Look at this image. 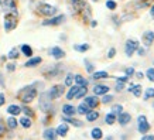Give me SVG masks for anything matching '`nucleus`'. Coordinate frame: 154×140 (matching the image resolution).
I'll use <instances>...</instances> for the list:
<instances>
[{
	"mask_svg": "<svg viewBox=\"0 0 154 140\" xmlns=\"http://www.w3.org/2000/svg\"><path fill=\"white\" fill-rule=\"evenodd\" d=\"M6 123H7V126H9V129H11V130H14L16 127L19 126V120L16 119L14 116H10L7 120H6Z\"/></svg>",
	"mask_w": 154,
	"mask_h": 140,
	"instance_id": "nucleus-31",
	"label": "nucleus"
},
{
	"mask_svg": "<svg viewBox=\"0 0 154 140\" xmlns=\"http://www.w3.org/2000/svg\"><path fill=\"white\" fill-rule=\"evenodd\" d=\"M150 16H151V17H154V5L150 6Z\"/></svg>",
	"mask_w": 154,
	"mask_h": 140,
	"instance_id": "nucleus-57",
	"label": "nucleus"
},
{
	"mask_svg": "<svg viewBox=\"0 0 154 140\" xmlns=\"http://www.w3.org/2000/svg\"><path fill=\"white\" fill-rule=\"evenodd\" d=\"M62 120L66 122V123H71V125H74L75 127H82L84 126V123L81 120H78V119H74L72 116H64L62 117Z\"/></svg>",
	"mask_w": 154,
	"mask_h": 140,
	"instance_id": "nucleus-22",
	"label": "nucleus"
},
{
	"mask_svg": "<svg viewBox=\"0 0 154 140\" xmlns=\"http://www.w3.org/2000/svg\"><path fill=\"white\" fill-rule=\"evenodd\" d=\"M116 55V48H109V52H107V58H113V57Z\"/></svg>",
	"mask_w": 154,
	"mask_h": 140,
	"instance_id": "nucleus-48",
	"label": "nucleus"
},
{
	"mask_svg": "<svg viewBox=\"0 0 154 140\" xmlns=\"http://www.w3.org/2000/svg\"><path fill=\"white\" fill-rule=\"evenodd\" d=\"M130 120H131V115L130 113H127V112H122L116 116V122H119L120 126H126V125H129Z\"/></svg>",
	"mask_w": 154,
	"mask_h": 140,
	"instance_id": "nucleus-11",
	"label": "nucleus"
},
{
	"mask_svg": "<svg viewBox=\"0 0 154 140\" xmlns=\"http://www.w3.org/2000/svg\"><path fill=\"white\" fill-rule=\"evenodd\" d=\"M57 132V136H61V137H65L66 135H68V132H69V126L66 125V122H64V123H61L60 126L55 129Z\"/></svg>",
	"mask_w": 154,
	"mask_h": 140,
	"instance_id": "nucleus-15",
	"label": "nucleus"
},
{
	"mask_svg": "<svg viewBox=\"0 0 154 140\" xmlns=\"http://www.w3.org/2000/svg\"><path fill=\"white\" fill-rule=\"evenodd\" d=\"M48 54H50L52 58H55V60H61V58L65 57V51H64L61 47H52V48H50Z\"/></svg>",
	"mask_w": 154,
	"mask_h": 140,
	"instance_id": "nucleus-14",
	"label": "nucleus"
},
{
	"mask_svg": "<svg viewBox=\"0 0 154 140\" xmlns=\"http://www.w3.org/2000/svg\"><path fill=\"white\" fill-rule=\"evenodd\" d=\"M64 91H65V86H64V85H54V86H51V88L48 89L47 93L51 99H58L62 96Z\"/></svg>",
	"mask_w": 154,
	"mask_h": 140,
	"instance_id": "nucleus-8",
	"label": "nucleus"
},
{
	"mask_svg": "<svg viewBox=\"0 0 154 140\" xmlns=\"http://www.w3.org/2000/svg\"><path fill=\"white\" fill-rule=\"evenodd\" d=\"M20 51L26 57H33V48L30 45H27V44H23V45L20 47Z\"/></svg>",
	"mask_w": 154,
	"mask_h": 140,
	"instance_id": "nucleus-30",
	"label": "nucleus"
},
{
	"mask_svg": "<svg viewBox=\"0 0 154 140\" xmlns=\"http://www.w3.org/2000/svg\"><path fill=\"white\" fill-rule=\"evenodd\" d=\"M89 110H91V107H89L85 102H82V103L79 105V106L76 107V112L79 113V115H86V113H88Z\"/></svg>",
	"mask_w": 154,
	"mask_h": 140,
	"instance_id": "nucleus-32",
	"label": "nucleus"
},
{
	"mask_svg": "<svg viewBox=\"0 0 154 140\" xmlns=\"http://www.w3.org/2000/svg\"><path fill=\"white\" fill-rule=\"evenodd\" d=\"M0 7L5 10L6 13H13V14H17V16H19L14 0H0Z\"/></svg>",
	"mask_w": 154,
	"mask_h": 140,
	"instance_id": "nucleus-6",
	"label": "nucleus"
},
{
	"mask_svg": "<svg viewBox=\"0 0 154 140\" xmlns=\"http://www.w3.org/2000/svg\"><path fill=\"white\" fill-rule=\"evenodd\" d=\"M92 78L94 79H106L109 78V74L106 71H96V72H92Z\"/></svg>",
	"mask_w": 154,
	"mask_h": 140,
	"instance_id": "nucleus-26",
	"label": "nucleus"
},
{
	"mask_svg": "<svg viewBox=\"0 0 154 140\" xmlns=\"http://www.w3.org/2000/svg\"><path fill=\"white\" fill-rule=\"evenodd\" d=\"M5 133H6V126H5V123H3V120L0 119V136L5 135Z\"/></svg>",
	"mask_w": 154,
	"mask_h": 140,
	"instance_id": "nucleus-49",
	"label": "nucleus"
},
{
	"mask_svg": "<svg viewBox=\"0 0 154 140\" xmlns=\"http://www.w3.org/2000/svg\"><path fill=\"white\" fill-rule=\"evenodd\" d=\"M78 89H79V85H71L69 91L66 92V99H68V101L74 99L75 95H76V92H78Z\"/></svg>",
	"mask_w": 154,
	"mask_h": 140,
	"instance_id": "nucleus-23",
	"label": "nucleus"
},
{
	"mask_svg": "<svg viewBox=\"0 0 154 140\" xmlns=\"http://www.w3.org/2000/svg\"><path fill=\"white\" fill-rule=\"evenodd\" d=\"M74 81L76 82V85H79V86H86V85H88V81L85 79L81 74H75L74 75Z\"/></svg>",
	"mask_w": 154,
	"mask_h": 140,
	"instance_id": "nucleus-27",
	"label": "nucleus"
},
{
	"mask_svg": "<svg viewBox=\"0 0 154 140\" xmlns=\"http://www.w3.org/2000/svg\"><path fill=\"white\" fill-rule=\"evenodd\" d=\"M127 91L133 93L136 98H140V96H141V92H143V89H141V85H133V84H130V86L127 88Z\"/></svg>",
	"mask_w": 154,
	"mask_h": 140,
	"instance_id": "nucleus-19",
	"label": "nucleus"
},
{
	"mask_svg": "<svg viewBox=\"0 0 154 140\" xmlns=\"http://www.w3.org/2000/svg\"><path fill=\"white\" fill-rule=\"evenodd\" d=\"M52 99L48 96L47 92H42L41 95H40V99H38V106H40V109H41L44 113H50L52 112V109H54V106H52Z\"/></svg>",
	"mask_w": 154,
	"mask_h": 140,
	"instance_id": "nucleus-2",
	"label": "nucleus"
},
{
	"mask_svg": "<svg viewBox=\"0 0 154 140\" xmlns=\"http://www.w3.org/2000/svg\"><path fill=\"white\" fill-rule=\"evenodd\" d=\"M64 71V67L61 65V64H55V65L52 67H48L44 70V74L47 78H55V76H60V74Z\"/></svg>",
	"mask_w": 154,
	"mask_h": 140,
	"instance_id": "nucleus-5",
	"label": "nucleus"
},
{
	"mask_svg": "<svg viewBox=\"0 0 154 140\" xmlns=\"http://www.w3.org/2000/svg\"><path fill=\"white\" fill-rule=\"evenodd\" d=\"M17 26V14L13 13H6L5 16V30L9 33L11 30H14Z\"/></svg>",
	"mask_w": 154,
	"mask_h": 140,
	"instance_id": "nucleus-4",
	"label": "nucleus"
},
{
	"mask_svg": "<svg viewBox=\"0 0 154 140\" xmlns=\"http://www.w3.org/2000/svg\"><path fill=\"white\" fill-rule=\"evenodd\" d=\"M91 137L92 139H102L103 137V133H102V129L100 127H94L92 130H91Z\"/></svg>",
	"mask_w": 154,
	"mask_h": 140,
	"instance_id": "nucleus-29",
	"label": "nucleus"
},
{
	"mask_svg": "<svg viewBox=\"0 0 154 140\" xmlns=\"http://www.w3.org/2000/svg\"><path fill=\"white\" fill-rule=\"evenodd\" d=\"M37 11L41 14V16H45V17H52V16H55V14H57L58 9H57L55 6L48 5V3H38Z\"/></svg>",
	"mask_w": 154,
	"mask_h": 140,
	"instance_id": "nucleus-3",
	"label": "nucleus"
},
{
	"mask_svg": "<svg viewBox=\"0 0 154 140\" xmlns=\"http://www.w3.org/2000/svg\"><path fill=\"white\" fill-rule=\"evenodd\" d=\"M106 7L109 10H115L117 7V5H116V2H115V0H107V2H106Z\"/></svg>",
	"mask_w": 154,
	"mask_h": 140,
	"instance_id": "nucleus-46",
	"label": "nucleus"
},
{
	"mask_svg": "<svg viewBox=\"0 0 154 140\" xmlns=\"http://www.w3.org/2000/svg\"><path fill=\"white\" fill-rule=\"evenodd\" d=\"M41 62H42L41 57H33V58H30L27 62H24V67H26V68H34V67L40 65Z\"/></svg>",
	"mask_w": 154,
	"mask_h": 140,
	"instance_id": "nucleus-16",
	"label": "nucleus"
},
{
	"mask_svg": "<svg viewBox=\"0 0 154 140\" xmlns=\"http://www.w3.org/2000/svg\"><path fill=\"white\" fill-rule=\"evenodd\" d=\"M134 68H133V67H129V68H126V70H125V74H126V76H129V78H130V76H133V75H134Z\"/></svg>",
	"mask_w": 154,
	"mask_h": 140,
	"instance_id": "nucleus-47",
	"label": "nucleus"
},
{
	"mask_svg": "<svg viewBox=\"0 0 154 140\" xmlns=\"http://www.w3.org/2000/svg\"><path fill=\"white\" fill-rule=\"evenodd\" d=\"M7 113L11 115V116H17V115L21 113V107L17 106V105H10V106L7 107Z\"/></svg>",
	"mask_w": 154,
	"mask_h": 140,
	"instance_id": "nucleus-24",
	"label": "nucleus"
},
{
	"mask_svg": "<svg viewBox=\"0 0 154 140\" xmlns=\"http://www.w3.org/2000/svg\"><path fill=\"white\" fill-rule=\"evenodd\" d=\"M21 112H24V115H26V116H28V117H34V115H35V113L31 110V107H28V106H23V107H21Z\"/></svg>",
	"mask_w": 154,
	"mask_h": 140,
	"instance_id": "nucleus-39",
	"label": "nucleus"
},
{
	"mask_svg": "<svg viewBox=\"0 0 154 140\" xmlns=\"http://www.w3.org/2000/svg\"><path fill=\"white\" fill-rule=\"evenodd\" d=\"M109 86L107 85H103V84H99V85H95L94 86V93L95 95H105V93L109 92Z\"/></svg>",
	"mask_w": 154,
	"mask_h": 140,
	"instance_id": "nucleus-18",
	"label": "nucleus"
},
{
	"mask_svg": "<svg viewBox=\"0 0 154 140\" xmlns=\"http://www.w3.org/2000/svg\"><path fill=\"white\" fill-rule=\"evenodd\" d=\"M116 81H123V82H127V81H129V76H120V78L117 76Z\"/></svg>",
	"mask_w": 154,
	"mask_h": 140,
	"instance_id": "nucleus-56",
	"label": "nucleus"
},
{
	"mask_svg": "<svg viewBox=\"0 0 154 140\" xmlns=\"http://www.w3.org/2000/svg\"><path fill=\"white\" fill-rule=\"evenodd\" d=\"M125 86H126V82H123V81H117L116 86H115V89H116L117 92H122L123 89H125Z\"/></svg>",
	"mask_w": 154,
	"mask_h": 140,
	"instance_id": "nucleus-44",
	"label": "nucleus"
},
{
	"mask_svg": "<svg viewBox=\"0 0 154 140\" xmlns=\"http://www.w3.org/2000/svg\"><path fill=\"white\" fill-rule=\"evenodd\" d=\"M96 24H98V23H96L95 20H94V21H91V26H92V27H96Z\"/></svg>",
	"mask_w": 154,
	"mask_h": 140,
	"instance_id": "nucleus-58",
	"label": "nucleus"
},
{
	"mask_svg": "<svg viewBox=\"0 0 154 140\" xmlns=\"http://www.w3.org/2000/svg\"><path fill=\"white\" fill-rule=\"evenodd\" d=\"M89 48H91L89 44H75L74 45V50L78 52H85V51H88Z\"/></svg>",
	"mask_w": 154,
	"mask_h": 140,
	"instance_id": "nucleus-34",
	"label": "nucleus"
},
{
	"mask_svg": "<svg viewBox=\"0 0 154 140\" xmlns=\"http://www.w3.org/2000/svg\"><path fill=\"white\" fill-rule=\"evenodd\" d=\"M136 6H137V9H144V7H150V6H151V0H139V2L136 3Z\"/></svg>",
	"mask_w": 154,
	"mask_h": 140,
	"instance_id": "nucleus-36",
	"label": "nucleus"
},
{
	"mask_svg": "<svg viewBox=\"0 0 154 140\" xmlns=\"http://www.w3.org/2000/svg\"><path fill=\"white\" fill-rule=\"evenodd\" d=\"M72 82H74V74H68L66 75V78H65V86H71L72 85Z\"/></svg>",
	"mask_w": 154,
	"mask_h": 140,
	"instance_id": "nucleus-43",
	"label": "nucleus"
},
{
	"mask_svg": "<svg viewBox=\"0 0 154 140\" xmlns=\"http://www.w3.org/2000/svg\"><path fill=\"white\" fill-rule=\"evenodd\" d=\"M136 51H137V54H139V55H140V57L146 55V50H144V48H143V47H139V48H137Z\"/></svg>",
	"mask_w": 154,
	"mask_h": 140,
	"instance_id": "nucleus-51",
	"label": "nucleus"
},
{
	"mask_svg": "<svg viewBox=\"0 0 154 140\" xmlns=\"http://www.w3.org/2000/svg\"><path fill=\"white\" fill-rule=\"evenodd\" d=\"M122 112H123V106H122V105H113L112 106V113H115L116 116Z\"/></svg>",
	"mask_w": 154,
	"mask_h": 140,
	"instance_id": "nucleus-41",
	"label": "nucleus"
},
{
	"mask_svg": "<svg viewBox=\"0 0 154 140\" xmlns=\"http://www.w3.org/2000/svg\"><path fill=\"white\" fill-rule=\"evenodd\" d=\"M134 76L136 78H139V79H141V78H143V76H144V74H143V72H134Z\"/></svg>",
	"mask_w": 154,
	"mask_h": 140,
	"instance_id": "nucleus-55",
	"label": "nucleus"
},
{
	"mask_svg": "<svg viewBox=\"0 0 154 140\" xmlns=\"http://www.w3.org/2000/svg\"><path fill=\"white\" fill-rule=\"evenodd\" d=\"M154 98V88H147L144 92V101H149V99Z\"/></svg>",
	"mask_w": 154,
	"mask_h": 140,
	"instance_id": "nucleus-38",
	"label": "nucleus"
},
{
	"mask_svg": "<svg viewBox=\"0 0 154 140\" xmlns=\"http://www.w3.org/2000/svg\"><path fill=\"white\" fill-rule=\"evenodd\" d=\"M113 102V96L112 95H107V93H105L102 98V103H105V105H107V103H112Z\"/></svg>",
	"mask_w": 154,
	"mask_h": 140,
	"instance_id": "nucleus-42",
	"label": "nucleus"
},
{
	"mask_svg": "<svg viewBox=\"0 0 154 140\" xmlns=\"http://www.w3.org/2000/svg\"><path fill=\"white\" fill-rule=\"evenodd\" d=\"M137 48H139V41H137V40H134V38L127 40L126 44H125V52H126L127 57H131V55H133Z\"/></svg>",
	"mask_w": 154,
	"mask_h": 140,
	"instance_id": "nucleus-9",
	"label": "nucleus"
},
{
	"mask_svg": "<svg viewBox=\"0 0 154 140\" xmlns=\"http://www.w3.org/2000/svg\"><path fill=\"white\" fill-rule=\"evenodd\" d=\"M150 123L147 122V117L144 115H140V116L137 117V130L140 132L141 135H144L147 132H150Z\"/></svg>",
	"mask_w": 154,
	"mask_h": 140,
	"instance_id": "nucleus-7",
	"label": "nucleus"
},
{
	"mask_svg": "<svg viewBox=\"0 0 154 140\" xmlns=\"http://www.w3.org/2000/svg\"><path fill=\"white\" fill-rule=\"evenodd\" d=\"M92 2H98V0H92Z\"/></svg>",
	"mask_w": 154,
	"mask_h": 140,
	"instance_id": "nucleus-59",
	"label": "nucleus"
},
{
	"mask_svg": "<svg viewBox=\"0 0 154 140\" xmlns=\"http://www.w3.org/2000/svg\"><path fill=\"white\" fill-rule=\"evenodd\" d=\"M19 123L24 127V129H30V127L33 126V122H31V117H28V116L21 117V119L19 120Z\"/></svg>",
	"mask_w": 154,
	"mask_h": 140,
	"instance_id": "nucleus-25",
	"label": "nucleus"
},
{
	"mask_svg": "<svg viewBox=\"0 0 154 140\" xmlns=\"http://www.w3.org/2000/svg\"><path fill=\"white\" fill-rule=\"evenodd\" d=\"M19 98L23 103H30L33 102L34 99L37 98V89L34 88L33 85H28V86H24L23 89L19 91Z\"/></svg>",
	"mask_w": 154,
	"mask_h": 140,
	"instance_id": "nucleus-1",
	"label": "nucleus"
},
{
	"mask_svg": "<svg viewBox=\"0 0 154 140\" xmlns=\"http://www.w3.org/2000/svg\"><path fill=\"white\" fill-rule=\"evenodd\" d=\"M42 137H44V139H48V140H54L57 137L55 129H52V127H48V129H45V130L42 132Z\"/></svg>",
	"mask_w": 154,
	"mask_h": 140,
	"instance_id": "nucleus-21",
	"label": "nucleus"
},
{
	"mask_svg": "<svg viewBox=\"0 0 154 140\" xmlns=\"http://www.w3.org/2000/svg\"><path fill=\"white\" fill-rule=\"evenodd\" d=\"M85 68H86V71H88L89 74H92V72H94V70H95L94 64H91L88 60H85Z\"/></svg>",
	"mask_w": 154,
	"mask_h": 140,
	"instance_id": "nucleus-45",
	"label": "nucleus"
},
{
	"mask_svg": "<svg viewBox=\"0 0 154 140\" xmlns=\"http://www.w3.org/2000/svg\"><path fill=\"white\" fill-rule=\"evenodd\" d=\"M105 122H106V125H113L115 122H116V115L115 113H107L106 116H105Z\"/></svg>",
	"mask_w": 154,
	"mask_h": 140,
	"instance_id": "nucleus-35",
	"label": "nucleus"
},
{
	"mask_svg": "<svg viewBox=\"0 0 154 140\" xmlns=\"http://www.w3.org/2000/svg\"><path fill=\"white\" fill-rule=\"evenodd\" d=\"M62 113L65 116H74L76 113V107L69 105V103H65V105H62Z\"/></svg>",
	"mask_w": 154,
	"mask_h": 140,
	"instance_id": "nucleus-17",
	"label": "nucleus"
},
{
	"mask_svg": "<svg viewBox=\"0 0 154 140\" xmlns=\"http://www.w3.org/2000/svg\"><path fill=\"white\" fill-rule=\"evenodd\" d=\"M5 102H6V96H5V93H2L0 92V107L5 105Z\"/></svg>",
	"mask_w": 154,
	"mask_h": 140,
	"instance_id": "nucleus-52",
	"label": "nucleus"
},
{
	"mask_svg": "<svg viewBox=\"0 0 154 140\" xmlns=\"http://www.w3.org/2000/svg\"><path fill=\"white\" fill-rule=\"evenodd\" d=\"M69 3H71V7H72L74 14L81 13V11H82V9L86 6V3H85L84 0H69Z\"/></svg>",
	"mask_w": 154,
	"mask_h": 140,
	"instance_id": "nucleus-13",
	"label": "nucleus"
},
{
	"mask_svg": "<svg viewBox=\"0 0 154 140\" xmlns=\"http://www.w3.org/2000/svg\"><path fill=\"white\" fill-rule=\"evenodd\" d=\"M86 93H88V88H86V86H79V89H78V92H76V95H75L74 99L85 98V96H86Z\"/></svg>",
	"mask_w": 154,
	"mask_h": 140,
	"instance_id": "nucleus-33",
	"label": "nucleus"
},
{
	"mask_svg": "<svg viewBox=\"0 0 154 140\" xmlns=\"http://www.w3.org/2000/svg\"><path fill=\"white\" fill-rule=\"evenodd\" d=\"M143 140H154V135H143Z\"/></svg>",
	"mask_w": 154,
	"mask_h": 140,
	"instance_id": "nucleus-53",
	"label": "nucleus"
},
{
	"mask_svg": "<svg viewBox=\"0 0 154 140\" xmlns=\"http://www.w3.org/2000/svg\"><path fill=\"white\" fill-rule=\"evenodd\" d=\"M85 116H86V120H88V122H95V120H98L99 112H98V110H92V109H91V110H89Z\"/></svg>",
	"mask_w": 154,
	"mask_h": 140,
	"instance_id": "nucleus-28",
	"label": "nucleus"
},
{
	"mask_svg": "<svg viewBox=\"0 0 154 140\" xmlns=\"http://www.w3.org/2000/svg\"><path fill=\"white\" fill-rule=\"evenodd\" d=\"M0 86L5 88V78H3V74L0 72Z\"/></svg>",
	"mask_w": 154,
	"mask_h": 140,
	"instance_id": "nucleus-54",
	"label": "nucleus"
},
{
	"mask_svg": "<svg viewBox=\"0 0 154 140\" xmlns=\"http://www.w3.org/2000/svg\"><path fill=\"white\" fill-rule=\"evenodd\" d=\"M65 21V16L64 14H60V16H55L52 19H48V20H44L42 21V26H60Z\"/></svg>",
	"mask_w": 154,
	"mask_h": 140,
	"instance_id": "nucleus-10",
	"label": "nucleus"
},
{
	"mask_svg": "<svg viewBox=\"0 0 154 140\" xmlns=\"http://www.w3.org/2000/svg\"><path fill=\"white\" fill-rule=\"evenodd\" d=\"M146 76H147V79L150 82H154V68H149V70L146 71Z\"/></svg>",
	"mask_w": 154,
	"mask_h": 140,
	"instance_id": "nucleus-40",
	"label": "nucleus"
},
{
	"mask_svg": "<svg viewBox=\"0 0 154 140\" xmlns=\"http://www.w3.org/2000/svg\"><path fill=\"white\" fill-rule=\"evenodd\" d=\"M19 55L20 54H19V51H17V48H11L9 51V54H7V58H9V60H17Z\"/></svg>",
	"mask_w": 154,
	"mask_h": 140,
	"instance_id": "nucleus-37",
	"label": "nucleus"
},
{
	"mask_svg": "<svg viewBox=\"0 0 154 140\" xmlns=\"http://www.w3.org/2000/svg\"><path fill=\"white\" fill-rule=\"evenodd\" d=\"M85 103H86L91 109H95V107H98L99 101H98V98H96V95H95V96H86V98H85Z\"/></svg>",
	"mask_w": 154,
	"mask_h": 140,
	"instance_id": "nucleus-20",
	"label": "nucleus"
},
{
	"mask_svg": "<svg viewBox=\"0 0 154 140\" xmlns=\"http://www.w3.org/2000/svg\"><path fill=\"white\" fill-rule=\"evenodd\" d=\"M141 40H143V44H144V47L153 45V42H154V31H151V30H147V31H144V33H143V37H141Z\"/></svg>",
	"mask_w": 154,
	"mask_h": 140,
	"instance_id": "nucleus-12",
	"label": "nucleus"
},
{
	"mask_svg": "<svg viewBox=\"0 0 154 140\" xmlns=\"http://www.w3.org/2000/svg\"><path fill=\"white\" fill-rule=\"evenodd\" d=\"M6 68H7V71H9V72H13V71L16 70V64H14V62H11V64H7V67H6Z\"/></svg>",
	"mask_w": 154,
	"mask_h": 140,
	"instance_id": "nucleus-50",
	"label": "nucleus"
}]
</instances>
